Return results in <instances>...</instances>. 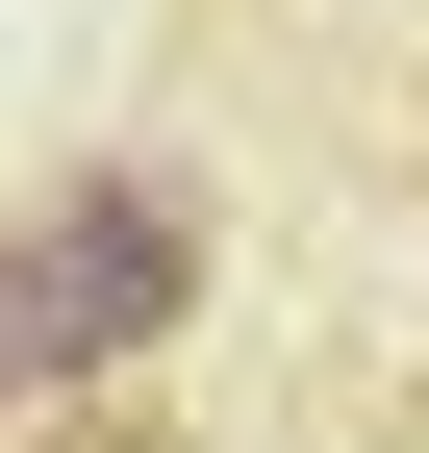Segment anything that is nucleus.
Instances as JSON below:
<instances>
[{
  "instance_id": "2",
  "label": "nucleus",
  "mask_w": 429,
  "mask_h": 453,
  "mask_svg": "<svg viewBox=\"0 0 429 453\" xmlns=\"http://www.w3.org/2000/svg\"><path fill=\"white\" fill-rule=\"evenodd\" d=\"M26 403H51V353H26V277H0V428H26Z\"/></svg>"
},
{
  "instance_id": "1",
  "label": "nucleus",
  "mask_w": 429,
  "mask_h": 453,
  "mask_svg": "<svg viewBox=\"0 0 429 453\" xmlns=\"http://www.w3.org/2000/svg\"><path fill=\"white\" fill-rule=\"evenodd\" d=\"M0 277H26V353H51V403H127V378L202 327V202L101 151V177H51L26 226H0Z\"/></svg>"
}]
</instances>
